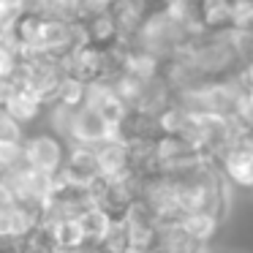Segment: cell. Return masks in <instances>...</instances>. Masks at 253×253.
I'll use <instances>...</instances> for the list:
<instances>
[{
	"label": "cell",
	"mask_w": 253,
	"mask_h": 253,
	"mask_svg": "<svg viewBox=\"0 0 253 253\" xmlns=\"http://www.w3.org/2000/svg\"><path fill=\"white\" fill-rule=\"evenodd\" d=\"M84 93H87V84L77 77H66L57 90V104L68 106V109H79L84 104Z\"/></svg>",
	"instance_id": "cell-7"
},
{
	"label": "cell",
	"mask_w": 253,
	"mask_h": 253,
	"mask_svg": "<svg viewBox=\"0 0 253 253\" xmlns=\"http://www.w3.org/2000/svg\"><path fill=\"white\" fill-rule=\"evenodd\" d=\"M63 182L74 188H87L90 182L98 177V164H95V150L84 147V144H68V155H66V166L60 174Z\"/></svg>",
	"instance_id": "cell-2"
},
{
	"label": "cell",
	"mask_w": 253,
	"mask_h": 253,
	"mask_svg": "<svg viewBox=\"0 0 253 253\" xmlns=\"http://www.w3.org/2000/svg\"><path fill=\"white\" fill-rule=\"evenodd\" d=\"M19 90V84L14 82L11 77H3L0 79V109H6V104L11 101V95Z\"/></svg>",
	"instance_id": "cell-10"
},
{
	"label": "cell",
	"mask_w": 253,
	"mask_h": 253,
	"mask_svg": "<svg viewBox=\"0 0 253 253\" xmlns=\"http://www.w3.org/2000/svg\"><path fill=\"white\" fill-rule=\"evenodd\" d=\"M229 253H231V251H229Z\"/></svg>",
	"instance_id": "cell-11"
},
{
	"label": "cell",
	"mask_w": 253,
	"mask_h": 253,
	"mask_svg": "<svg viewBox=\"0 0 253 253\" xmlns=\"http://www.w3.org/2000/svg\"><path fill=\"white\" fill-rule=\"evenodd\" d=\"M95 164H98V174L106 177V180H115V177L131 171V164H128V147L120 136L106 139V142L95 144Z\"/></svg>",
	"instance_id": "cell-3"
},
{
	"label": "cell",
	"mask_w": 253,
	"mask_h": 253,
	"mask_svg": "<svg viewBox=\"0 0 253 253\" xmlns=\"http://www.w3.org/2000/svg\"><path fill=\"white\" fill-rule=\"evenodd\" d=\"M6 112L14 117V120L19 123V126H28V123H36L41 115L46 112V104L39 98V95H33L30 90L19 87L17 93L11 95V101L6 104Z\"/></svg>",
	"instance_id": "cell-5"
},
{
	"label": "cell",
	"mask_w": 253,
	"mask_h": 253,
	"mask_svg": "<svg viewBox=\"0 0 253 253\" xmlns=\"http://www.w3.org/2000/svg\"><path fill=\"white\" fill-rule=\"evenodd\" d=\"M25 131L6 109H0V144H22Z\"/></svg>",
	"instance_id": "cell-8"
},
{
	"label": "cell",
	"mask_w": 253,
	"mask_h": 253,
	"mask_svg": "<svg viewBox=\"0 0 253 253\" xmlns=\"http://www.w3.org/2000/svg\"><path fill=\"white\" fill-rule=\"evenodd\" d=\"M49 229L52 242L57 251H74V248H87V237L79 223V218H57L52 223H41Z\"/></svg>",
	"instance_id": "cell-4"
},
{
	"label": "cell",
	"mask_w": 253,
	"mask_h": 253,
	"mask_svg": "<svg viewBox=\"0 0 253 253\" xmlns=\"http://www.w3.org/2000/svg\"><path fill=\"white\" fill-rule=\"evenodd\" d=\"M14 66H17V52H14V49H6V46H0V79H3V77H11V74H14Z\"/></svg>",
	"instance_id": "cell-9"
},
{
	"label": "cell",
	"mask_w": 253,
	"mask_h": 253,
	"mask_svg": "<svg viewBox=\"0 0 253 253\" xmlns=\"http://www.w3.org/2000/svg\"><path fill=\"white\" fill-rule=\"evenodd\" d=\"M66 155H68V144L66 139L55 136L52 131H39L25 136L22 142V158L25 166L41 174L57 177L66 166Z\"/></svg>",
	"instance_id": "cell-1"
},
{
	"label": "cell",
	"mask_w": 253,
	"mask_h": 253,
	"mask_svg": "<svg viewBox=\"0 0 253 253\" xmlns=\"http://www.w3.org/2000/svg\"><path fill=\"white\" fill-rule=\"evenodd\" d=\"M180 226L191 240H196V242L204 245V242L212 237V231L218 229V220L210 218V215H204V212H193V215H182Z\"/></svg>",
	"instance_id": "cell-6"
}]
</instances>
